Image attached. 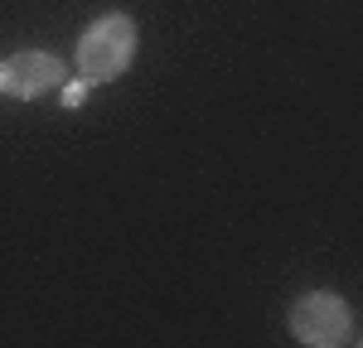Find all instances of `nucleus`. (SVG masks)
<instances>
[{
    "instance_id": "nucleus-1",
    "label": "nucleus",
    "mask_w": 363,
    "mask_h": 348,
    "mask_svg": "<svg viewBox=\"0 0 363 348\" xmlns=\"http://www.w3.org/2000/svg\"><path fill=\"white\" fill-rule=\"evenodd\" d=\"M131 58H136V20L131 15H102L78 39L73 63H78V78H87V83H112L131 68Z\"/></svg>"
},
{
    "instance_id": "nucleus-2",
    "label": "nucleus",
    "mask_w": 363,
    "mask_h": 348,
    "mask_svg": "<svg viewBox=\"0 0 363 348\" xmlns=\"http://www.w3.org/2000/svg\"><path fill=\"white\" fill-rule=\"evenodd\" d=\"M291 334L310 348L354 344V315H349V305L339 300L335 290H310L291 310Z\"/></svg>"
},
{
    "instance_id": "nucleus-3",
    "label": "nucleus",
    "mask_w": 363,
    "mask_h": 348,
    "mask_svg": "<svg viewBox=\"0 0 363 348\" xmlns=\"http://www.w3.org/2000/svg\"><path fill=\"white\" fill-rule=\"evenodd\" d=\"M58 83H63V63H58L54 54H44V49H25V54L0 63V87H5L10 97H20V102L44 97V92H54Z\"/></svg>"
},
{
    "instance_id": "nucleus-4",
    "label": "nucleus",
    "mask_w": 363,
    "mask_h": 348,
    "mask_svg": "<svg viewBox=\"0 0 363 348\" xmlns=\"http://www.w3.org/2000/svg\"><path fill=\"white\" fill-rule=\"evenodd\" d=\"M87 87H92V83H87V78H78V83H68V87H63V107H83Z\"/></svg>"
}]
</instances>
